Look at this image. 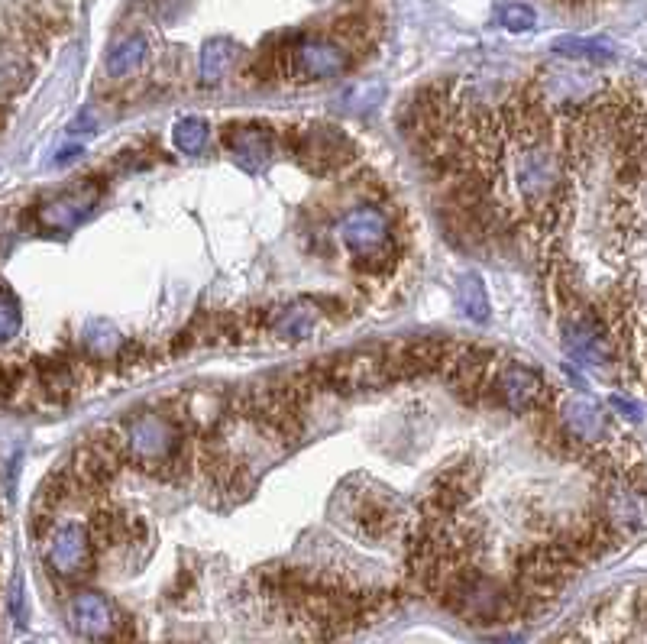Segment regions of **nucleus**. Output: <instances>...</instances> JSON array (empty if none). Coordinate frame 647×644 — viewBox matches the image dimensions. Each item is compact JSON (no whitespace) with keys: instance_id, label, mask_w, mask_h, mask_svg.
<instances>
[{"instance_id":"obj_5","label":"nucleus","mask_w":647,"mask_h":644,"mask_svg":"<svg viewBox=\"0 0 647 644\" xmlns=\"http://www.w3.org/2000/svg\"><path fill=\"white\" fill-rule=\"evenodd\" d=\"M486 399L495 405H505L508 411H521V415H531V411H550L554 402V389L547 386V379L525 363H512L502 360L499 369L489 379Z\"/></svg>"},{"instance_id":"obj_1","label":"nucleus","mask_w":647,"mask_h":644,"mask_svg":"<svg viewBox=\"0 0 647 644\" xmlns=\"http://www.w3.org/2000/svg\"><path fill=\"white\" fill-rule=\"evenodd\" d=\"M340 240L363 276H389L398 263L395 227L379 204H356L340 224Z\"/></svg>"},{"instance_id":"obj_10","label":"nucleus","mask_w":647,"mask_h":644,"mask_svg":"<svg viewBox=\"0 0 647 644\" xmlns=\"http://www.w3.org/2000/svg\"><path fill=\"white\" fill-rule=\"evenodd\" d=\"M240 62V46L233 39H208L201 46V59H198V78L201 85H217L224 81L233 68Z\"/></svg>"},{"instance_id":"obj_12","label":"nucleus","mask_w":647,"mask_h":644,"mask_svg":"<svg viewBox=\"0 0 647 644\" xmlns=\"http://www.w3.org/2000/svg\"><path fill=\"white\" fill-rule=\"evenodd\" d=\"M457 308L466 321L473 324H483L489 321V295H486V285L479 276H460L457 282Z\"/></svg>"},{"instance_id":"obj_8","label":"nucleus","mask_w":647,"mask_h":644,"mask_svg":"<svg viewBox=\"0 0 647 644\" xmlns=\"http://www.w3.org/2000/svg\"><path fill=\"white\" fill-rule=\"evenodd\" d=\"M68 615H72L75 632L91 638V641H104V638H110L117 632L114 606H110L101 593H94V589H81V593L72 599V609H68Z\"/></svg>"},{"instance_id":"obj_13","label":"nucleus","mask_w":647,"mask_h":644,"mask_svg":"<svg viewBox=\"0 0 647 644\" xmlns=\"http://www.w3.org/2000/svg\"><path fill=\"white\" fill-rule=\"evenodd\" d=\"M146 39L143 36H127V39H120V43L107 52V75L110 78H123V75H130L136 72L143 62H146Z\"/></svg>"},{"instance_id":"obj_4","label":"nucleus","mask_w":647,"mask_h":644,"mask_svg":"<svg viewBox=\"0 0 647 644\" xmlns=\"http://www.w3.org/2000/svg\"><path fill=\"white\" fill-rule=\"evenodd\" d=\"M353 52L340 46L334 36H292L285 46L282 75L292 81H324L350 68Z\"/></svg>"},{"instance_id":"obj_17","label":"nucleus","mask_w":647,"mask_h":644,"mask_svg":"<svg viewBox=\"0 0 647 644\" xmlns=\"http://www.w3.org/2000/svg\"><path fill=\"white\" fill-rule=\"evenodd\" d=\"M85 350H88L91 356H120L123 340H120V334L114 331V327H107V324H91L88 331H85Z\"/></svg>"},{"instance_id":"obj_18","label":"nucleus","mask_w":647,"mask_h":644,"mask_svg":"<svg viewBox=\"0 0 647 644\" xmlns=\"http://www.w3.org/2000/svg\"><path fill=\"white\" fill-rule=\"evenodd\" d=\"M499 23L505 26L508 33H528L534 26V10L525 4H505L499 10Z\"/></svg>"},{"instance_id":"obj_14","label":"nucleus","mask_w":647,"mask_h":644,"mask_svg":"<svg viewBox=\"0 0 647 644\" xmlns=\"http://www.w3.org/2000/svg\"><path fill=\"white\" fill-rule=\"evenodd\" d=\"M208 140H211V127H208V120H204V117L188 114V117H178V120H175V127H172V143L178 146V153H185V156H201L204 146H208Z\"/></svg>"},{"instance_id":"obj_16","label":"nucleus","mask_w":647,"mask_h":644,"mask_svg":"<svg viewBox=\"0 0 647 644\" xmlns=\"http://www.w3.org/2000/svg\"><path fill=\"white\" fill-rule=\"evenodd\" d=\"M20 327H23L20 301L4 282H0V344H10V340L20 334Z\"/></svg>"},{"instance_id":"obj_11","label":"nucleus","mask_w":647,"mask_h":644,"mask_svg":"<svg viewBox=\"0 0 647 644\" xmlns=\"http://www.w3.org/2000/svg\"><path fill=\"white\" fill-rule=\"evenodd\" d=\"M230 408V402L224 395H217L211 389H195L185 395V405H182V415L195 431H214L220 428V418L224 411Z\"/></svg>"},{"instance_id":"obj_15","label":"nucleus","mask_w":647,"mask_h":644,"mask_svg":"<svg viewBox=\"0 0 647 644\" xmlns=\"http://www.w3.org/2000/svg\"><path fill=\"white\" fill-rule=\"evenodd\" d=\"M272 331L285 337V340H301V337H308L314 331V311L305 305V301H298V305H292L285 311V318H279L272 324Z\"/></svg>"},{"instance_id":"obj_3","label":"nucleus","mask_w":647,"mask_h":644,"mask_svg":"<svg viewBox=\"0 0 647 644\" xmlns=\"http://www.w3.org/2000/svg\"><path fill=\"white\" fill-rule=\"evenodd\" d=\"M288 156L311 175H334L347 172L356 162V143L337 123H298L285 130Z\"/></svg>"},{"instance_id":"obj_7","label":"nucleus","mask_w":647,"mask_h":644,"mask_svg":"<svg viewBox=\"0 0 647 644\" xmlns=\"http://www.w3.org/2000/svg\"><path fill=\"white\" fill-rule=\"evenodd\" d=\"M220 143L246 172H266L275 156V130L263 120H230L220 127Z\"/></svg>"},{"instance_id":"obj_2","label":"nucleus","mask_w":647,"mask_h":644,"mask_svg":"<svg viewBox=\"0 0 647 644\" xmlns=\"http://www.w3.org/2000/svg\"><path fill=\"white\" fill-rule=\"evenodd\" d=\"M123 450L146 473L169 476L182 463V431L169 415L143 408L123 428Z\"/></svg>"},{"instance_id":"obj_9","label":"nucleus","mask_w":647,"mask_h":644,"mask_svg":"<svg viewBox=\"0 0 647 644\" xmlns=\"http://www.w3.org/2000/svg\"><path fill=\"white\" fill-rule=\"evenodd\" d=\"M94 201H98V188L94 185H85L72 191V195H62V198H52V201H43L36 208V221L49 227V230H68L75 227L81 217H85Z\"/></svg>"},{"instance_id":"obj_6","label":"nucleus","mask_w":647,"mask_h":644,"mask_svg":"<svg viewBox=\"0 0 647 644\" xmlns=\"http://www.w3.org/2000/svg\"><path fill=\"white\" fill-rule=\"evenodd\" d=\"M43 551H46V567L62 580H78L85 577L94 564V538L85 525L78 522H65V525H52V531L43 538Z\"/></svg>"}]
</instances>
